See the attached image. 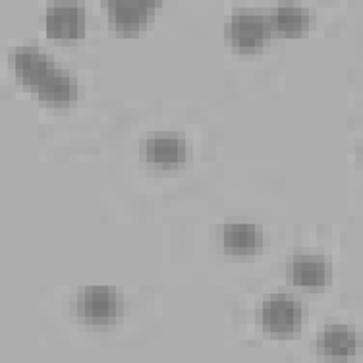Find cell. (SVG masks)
Listing matches in <instances>:
<instances>
[{
  "instance_id": "obj_1",
  "label": "cell",
  "mask_w": 363,
  "mask_h": 363,
  "mask_svg": "<svg viewBox=\"0 0 363 363\" xmlns=\"http://www.w3.org/2000/svg\"><path fill=\"white\" fill-rule=\"evenodd\" d=\"M269 20L259 14L238 13L228 24V37L234 47L240 50H252L264 44L271 35Z\"/></svg>"
},
{
  "instance_id": "obj_2",
  "label": "cell",
  "mask_w": 363,
  "mask_h": 363,
  "mask_svg": "<svg viewBox=\"0 0 363 363\" xmlns=\"http://www.w3.org/2000/svg\"><path fill=\"white\" fill-rule=\"evenodd\" d=\"M261 318L267 330L274 333H289L301 323V303L286 295L272 296L264 303Z\"/></svg>"
},
{
  "instance_id": "obj_3",
  "label": "cell",
  "mask_w": 363,
  "mask_h": 363,
  "mask_svg": "<svg viewBox=\"0 0 363 363\" xmlns=\"http://www.w3.org/2000/svg\"><path fill=\"white\" fill-rule=\"evenodd\" d=\"M84 9L77 4H55L45 17L47 34L51 38L71 40L84 33Z\"/></svg>"
},
{
  "instance_id": "obj_4",
  "label": "cell",
  "mask_w": 363,
  "mask_h": 363,
  "mask_svg": "<svg viewBox=\"0 0 363 363\" xmlns=\"http://www.w3.org/2000/svg\"><path fill=\"white\" fill-rule=\"evenodd\" d=\"M13 64L17 78L33 88H37L55 69L48 55L31 47L17 50L13 55Z\"/></svg>"
},
{
  "instance_id": "obj_5",
  "label": "cell",
  "mask_w": 363,
  "mask_h": 363,
  "mask_svg": "<svg viewBox=\"0 0 363 363\" xmlns=\"http://www.w3.org/2000/svg\"><path fill=\"white\" fill-rule=\"evenodd\" d=\"M78 311L89 322H108L118 311L116 295L108 288H88L78 299Z\"/></svg>"
},
{
  "instance_id": "obj_6",
  "label": "cell",
  "mask_w": 363,
  "mask_h": 363,
  "mask_svg": "<svg viewBox=\"0 0 363 363\" xmlns=\"http://www.w3.org/2000/svg\"><path fill=\"white\" fill-rule=\"evenodd\" d=\"M157 4L147 1H108L109 21L121 31H135L140 28L147 17L153 14Z\"/></svg>"
},
{
  "instance_id": "obj_7",
  "label": "cell",
  "mask_w": 363,
  "mask_h": 363,
  "mask_svg": "<svg viewBox=\"0 0 363 363\" xmlns=\"http://www.w3.org/2000/svg\"><path fill=\"white\" fill-rule=\"evenodd\" d=\"M35 89L41 101L51 104H67L77 96V85L72 78L55 69Z\"/></svg>"
},
{
  "instance_id": "obj_8",
  "label": "cell",
  "mask_w": 363,
  "mask_h": 363,
  "mask_svg": "<svg viewBox=\"0 0 363 363\" xmlns=\"http://www.w3.org/2000/svg\"><path fill=\"white\" fill-rule=\"evenodd\" d=\"M318 345L328 356H349L356 349V337L345 326H329L319 336Z\"/></svg>"
},
{
  "instance_id": "obj_9",
  "label": "cell",
  "mask_w": 363,
  "mask_h": 363,
  "mask_svg": "<svg viewBox=\"0 0 363 363\" xmlns=\"http://www.w3.org/2000/svg\"><path fill=\"white\" fill-rule=\"evenodd\" d=\"M271 28L285 35H296L308 27V13L296 6H278L269 18Z\"/></svg>"
},
{
  "instance_id": "obj_10",
  "label": "cell",
  "mask_w": 363,
  "mask_h": 363,
  "mask_svg": "<svg viewBox=\"0 0 363 363\" xmlns=\"http://www.w3.org/2000/svg\"><path fill=\"white\" fill-rule=\"evenodd\" d=\"M224 247L233 254H250L259 244V235L254 225L230 224L224 228Z\"/></svg>"
},
{
  "instance_id": "obj_11",
  "label": "cell",
  "mask_w": 363,
  "mask_h": 363,
  "mask_svg": "<svg viewBox=\"0 0 363 363\" xmlns=\"http://www.w3.org/2000/svg\"><path fill=\"white\" fill-rule=\"evenodd\" d=\"M326 264L316 257H298L292 265V277L296 285L306 288L322 286L326 281Z\"/></svg>"
},
{
  "instance_id": "obj_12",
  "label": "cell",
  "mask_w": 363,
  "mask_h": 363,
  "mask_svg": "<svg viewBox=\"0 0 363 363\" xmlns=\"http://www.w3.org/2000/svg\"><path fill=\"white\" fill-rule=\"evenodd\" d=\"M146 156L150 162L159 164L179 163L184 156L183 143L170 136H159L147 140Z\"/></svg>"
}]
</instances>
